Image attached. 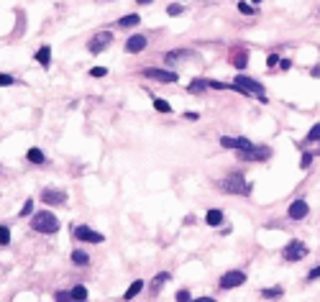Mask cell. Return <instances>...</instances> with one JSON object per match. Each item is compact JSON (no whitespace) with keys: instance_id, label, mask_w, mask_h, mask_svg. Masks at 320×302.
Wrapping results in <instances>:
<instances>
[{"instance_id":"1","label":"cell","mask_w":320,"mask_h":302,"mask_svg":"<svg viewBox=\"0 0 320 302\" xmlns=\"http://www.w3.org/2000/svg\"><path fill=\"white\" fill-rule=\"evenodd\" d=\"M233 90H238V95H254L259 98L262 102H266V95H264V88L256 80L246 77V74H236V82H233Z\"/></svg>"},{"instance_id":"2","label":"cell","mask_w":320,"mask_h":302,"mask_svg":"<svg viewBox=\"0 0 320 302\" xmlns=\"http://www.w3.org/2000/svg\"><path fill=\"white\" fill-rule=\"evenodd\" d=\"M31 228L38 230V233H56L59 230V220L52 212H36L31 218Z\"/></svg>"},{"instance_id":"3","label":"cell","mask_w":320,"mask_h":302,"mask_svg":"<svg viewBox=\"0 0 320 302\" xmlns=\"http://www.w3.org/2000/svg\"><path fill=\"white\" fill-rule=\"evenodd\" d=\"M220 190L230 192V195H246V192H248V184H246L244 174H230V177H226V180L220 182Z\"/></svg>"},{"instance_id":"4","label":"cell","mask_w":320,"mask_h":302,"mask_svg":"<svg viewBox=\"0 0 320 302\" xmlns=\"http://www.w3.org/2000/svg\"><path fill=\"white\" fill-rule=\"evenodd\" d=\"M72 236H74V238H80V241H84V244H102L105 241L102 233L92 230L90 226H72Z\"/></svg>"},{"instance_id":"5","label":"cell","mask_w":320,"mask_h":302,"mask_svg":"<svg viewBox=\"0 0 320 302\" xmlns=\"http://www.w3.org/2000/svg\"><path fill=\"white\" fill-rule=\"evenodd\" d=\"M141 74H144L146 80H156V82H166V84H172V82L180 80V74L166 72V70H156V67H148V70H144Z\"/></svg>"},{"instance_id":"6","label":"cell","mask_w":320,"mask_h":302,"mask_svg":"<svg viewBox=\"0 0 320 302\" xmlns=\"http://www.w3.org/2000/svg\"><path fill=\"white\" fill-rule=\"evenodd\" d=\"M220 146H226V148H236V151H248V148H254V144L248 141V138H244V136H223L220 138Z\"/></svg>"},{"instance_id":"7","label":"cell","mask_w":320,"mask_h":302,"mask_svg":"<svg viewBox=\"0 0 320 302\" xmlns=\"http://www.w3.org/2000/svg\"><path fill=\"white\" fill-rule=\"evenodd\" d=\"M110 41H113V34H110V31H100V34H95V38L88 44V49H90L92 54H100L102 49L110 46Z\"/></svg>"},{"instance_id":"8","label":"cell","mask_w":320,"mask_h":302,"mask_svg":"<svg viewBox=\"0 0 320 302\" xmlns=\"http://www.w3.org/2000/svg\"><path fill=\"white\" fill-rule=\"evenodd\" d=\"M244 282H246V274L233 269V272H226V274H223V279H220V287H223V290H233V287H241Z\"/></svg>"},{"instance_id":"9","label":"cell","mask_w":320,"mask_h":302,"mask_svg":"<svg viewBox=\"0 0 320 302\" xmlns=\"http://www.w3.org/2000/svg\"><path fill=\"white\" fill-rule=\"evenodd\" d=\"M287 262H297V258H302V256H308V246L305 244H300V241H290V246L284 248V254H282Z\"/></svg>"},{"instance_id":"10","label":"cell","mask_w":320,"mask_h":302,"mask_svg":"<svg viewBox=\"0 0 320 302\" xmlns=\"http://www.w3.org/2000/svg\"><path fill=\"white\" fill-rule=\"evenodd\" d=\"M246 162H266L269 156H272V148L269 146H259V148H248V151H244V154H241Z\"/></svg>"},{"instance_id":"11","label":"cell","mask_w":320,"mask_h":302,"mask_svg":"<svg viewBox=\"0 0 320 302\" xmlns=\"http://www.w3.org/2000/svg\"><path fill=\"white\" fill-rule=\"evenodd\" d=\"M41 200H44L46 205H64L67 202V192H62V190H44L41 192Z\"/></svg>"},{"instance_id":"12","label":"cell","mask_w":320,"mask_h":302,"mask_svg":"<svg viewBox=\"0 0 320 302\" xmlns=\"http://www.w3.org/2000/svg\"><path fill=\"white\" fill-rule=\"evenodd\" d=\"M308 202L305 200H294L292 205H290V210H287V215H290V220H302L305 215H308Z\"/></svg>"},{"instance_id":"13","label":"cell","mask_w":320,"mask_h":302,"mask_svg":"<svg viewBox=\"0 0 320 302\" xmlns=\"http://www.w3.org/2000/svg\"><path fill=\"white\" fill-rule=\"evenodd\" d=\"M144 46H146V38H144L141 34H134L131 38L126 41V52H128V54H138Z\"/></svg>"},{"instance_id":"14","label":"cell","mask_w":320,"mask_h":302,"mask_svg":"<svg viewBox=\"0 0 320 302\" xmlns=\"http://www.w3.org/2000/svg\"><path fill=\"white\" fill-rule=\"evenodd\" d=\"M246 64H248V52H246V49H238V52H233V67L244 70Z\"/></svg>"},{"instance_id":"15","label":"cell","mask_w":320,"mask_h":302,"mask_svg":"<svg viewBox=\"0 0 320 302\" xmlns=\"http://www.w3.org/2000/svg\"><path fill=\"white\" fill-rule=\"evenodd\" d=\"M36 62L41 64V67H49V62H52V49L49 46H41L36 52Z\"/></svg>"},{"instance_id":"16","label":"cell","mask_w":320,"mask_h":302,"mask_svg":"<svg viewBox=\"0 0 320 302\" xmlns=\"http://www.w3.org/2000/svg\"><path fill=\"white\" fill-rule=\"evenodd\" d=\"M138 20H141V16H138V13H131V16H123V18L118 20V26H120V28H131V26H138Z\"/></svg>"},{"instance_id":"17","label":"cell","mask_w":320,"mask_h":302,"mask_svg":"<svg viewBox=\"0 0 320 302\" xmlns=\"http://www.w3.org/2000/svg\"><path fill=\"white\" fill-rule=\"evenodd\" d=\"M26 159L34 162V164H44L46 162V156H44V151H41V148H28L26 151Z\"/></svg>"},{"instance_id":"18","label":"cell","mask_w":320,"mask_h":302,"mask_svg":"<svg viewBox=\"0 0 320 302\" xmlns=\"http://www.w3.org/2000/svg\"><path fill=\"white\" fill-rule=\"evenodd\" d=\"M205 220H208V226H220L223 223V212L220 210H208Z\"/></svg>"},{"instance_id":"19","label":"cell","mask_w":320,"mask_h":302,"mask_svg":"<svg viewBox=\"0 0 320 302\" xmlns=\"http://www.w3.org/2000/svg\"><path fill=\"white\" fill-rule=\"evenodd\" d=\"M141 290H144V282H141V279H136V282H134L131 287H128V290H126L123 300H134V297H136V294H138Z\"/></svg>"},{"instance_id":"20","label":"cell","mask_w":320,"mask_h":302,"mask_svg":"<svg viewBox=\"0 0 320 302\" xmlns=\"http://www.w3.org/2000/svg\"><path fill=\"white\" fill-rule=\"evenodd\" d=\"M166 279H169V272H162V274H156V276H154V282H152V292H154V294L164 287Z\"/></svg>"},{"instance_id":"21","label":"cell","mask_w":320,"mask_h":302,"mask_svg":"<svg viewBox=\"0 0 320 302\" xmlns=\"http://www.w3.org/2000/svg\"><path fill=\"white\" fill-rule=\"evenodd\" d=\"M72 262H74L77 266H88V264H90V256L84 254V251H72Z\"/></svg>"},{"instance_id":"22","label":"cell","mask_w":320,"mask_h":302,"mask_svg":"<svg viewBox=\"0 0 320 302\" xmlns=\"http://www.w3.org/2000/svg\"><path fill=\"white\" fill-rule=\"evenodd\" d=\"M184 54H190V52H184V49H180V52H169L164 59H166V64H177V62H180Z\"/></svg>"},{"instance_id":"23","label":"cell","mask_w":320,"mask_h":302,"mask_svg":"<svg viewBox=\"0 0 320 302\" xmlns=\"http://www.w3.org/2000/svg\"><path fill=\"white\" fill-rule=\"evenodd\" d=\"M70 292H72V300H77V302L88 300V290H84V287H72Z\"/></svg>"},{"instance_id":"24","label":"cell","mask_w":320,"mask_h":302,"mask_svg":"<svg viewBox=\"0 0 320 302\" xmlns=\"http://www.w3.org/2000/svg\"><path fill=\"white\" fill-rule=\"evenodd\" d=\"M208 88V82H202V80H192L190 82V92H202Z\"/></svg>"},{"instance_id":"25","label":"cell","mask_w":320,"mask_h":302,"mask_svg":"<svg viewBox=\"0 0 320 302\" xmlns=\"http://www.w3.org/2000/svg\"><path fill=\"white\" fill-rule=\"evenodd\" d=\"M10 244V230L8 226H0V246H8Z\"/></svg>"},{"instance_id":"26","label":"cell","mask_w":320,"mask_h":302,"mask_svg":"<svg viewBox=\"0 0 320 302\" xmlns=\"http://www.w3.org/2000/svg\"><path fill=\"white\" fill-rule=\"evenodd\" d=\"M154 108H156V110H162V113H169V110H172V105H169L166 100H156V98H154Z\"/></svg>"},{"instance_id":"27","label":"cell","mask_w":320,"mask_h":302,"mask_svg":"<svg viewBox=\"0 0 320 302\" xmlns=\"http://www.w3.org/2000/svg\"><path fill=\"white\" fill-rule=\"evenodd\" d=\"M264 297H282V287H269V290H262Z\"/></svg>"},{"instance_id":"28","label":"cell","mask_w":320,"mask_h":302,"mask_svg":"<svg viewBox=\"0 0 320 302\" xmlns=\"http://www.w3.org/2000/svg\"><path fill=\"white\" fill-rule=\"evenodd\" d=\"M31 210H34V200H26V202H24V208H20V218H28Z\"/></svg>"},{"instance_id":"29","label":"cell","mask_w":320,"mask_h":302,"mask_svg":"<svg viewBox=\"0 0 320 302\" xmlns=\"http://www.w3.org/2000/svg\"><path fill=\"white\" fill-rule=\"evenodd\" d=\"M308 141H320V123L310 128V134H308Z\"/></svg>"},{"instance_id":"30","label":"cell","mask_w":320,"mask_h":302,"mask_svg":"<svg viewBox=\"0 0 320 302\" xmlns=\"http://www.w3.org/2000/svg\"><path fill=\"white\" fill-rule=\"evenodd\" d=\"M13 74H0V88H8V84H13Z\"/></svg>"},{"instance_id":"31","label":"cell","mask_w":320,"mask_h":302,"mask_svg":"<svg viewBox=\"0 0 320 302\" xmlns=\"http://www.w3.org/2000/svg\"><path fill=\"white\" fill-rule=\"evenodd\" d=\"M238 10H241L244 16H254V8H251V3H238Z\"/></svg>"},{"instance_id":"32","label":"cell","mask_w":320,"mask_h":302,"mask_svg":"<svg viewBox=\"0 0 320 302\" xmlns=\"http://www.w3.org/2000/svg\"><path fill=\"white\" fill-rule=\"evenodd\" d=\"M90 74H92V77H105V74H108V70H105V67H92Z\"/></svg>"},{"instance_id":"33","label":"cell","mask_w":320,"mask_h":302,"mask_svg":"<svg viewBox=\"0 0 320 302\" xmlns=\"http://www.w3.org/2000/svg\"><path fill=\"white\" fill-rule=\"evenodd\" d=\"M312 156H315V154H302V162H300V166H302V169H308V166L312 164Z\"/></svg>"},{"instance_id":"34","label":"cell","mask_w":320,"mask_h":302,"mask_svg":"<svg viewBox=\"0 0 320 302\" xmlns=\"http://www.w3.org/2000/svg\"><path fill=\"white\" fill-rule=\"evenodd\" d=\"M166 13H169V16H180V13H184V8H182V6H169Z\"/></svg>"},{"instance_id":"35","label":"cell","mask_w":320,"mask_h":302,"mask_svg":"<svg viewBox=\"0 0 320 302\" xmlns=\"http://www.w3.org/2000/svg\"><path fill=\"white\" fill-rule=\"evenodd\" d=\"M177 300H180V302H190V292H187V290H180V292H177Z\"/></svg>"},{"instance_id":"36","label":"cell","mask_w":320,"mask_h":302,"mask_svg":"<svg viewBox=\"0 0 320 302\" xmlns=\"http://www.w3.org/2000/svg\"><path fill=\"white\" fill-rule=\"evenodd\" d=\"M56 300L67 302V300H72V292H56Z\"/></svg>"},{"instance_id":"37","label":"cell","mask_w":320,"mask_h":302,"mask_svg":"<svg viewBox=\"0 0 320 302\" xmlns=\"http://www.w3.org/2000/svg\"><path fill=\"white\" fill-rule=\"evenodd\" d=\"M208 88H216V90H226L228 84H223V82H208Z\"/></svg>"},{"instance_id":"38","label":"cell","mask_w":320,"mask_h":302,"mask_svg":"<svg viewBox=\"0 0 320 302\" xmlns=\"http://www.w3.org/2000/svg\"><path fill=\"white\" fill-rule=\"evenodd\" d=\"M276 62H280V56H276V54H269V56H266V64H269V67H274Z\"/></svg>"},{"instance_id":"39","label":"cell","mask_w":320,"mask_h":302,"mask_svg":"<svg viewBox=\"0 0 320 302\" xmlns=\"http://www.w3.org/2000/svg\"><path fill=\"white\" fill-rule=\"evenodd\" d=\"M184 118H187V120H198L200 116H198L195 110H187V113H184Z\"/></svg>"},{"instance_id":"40","label":"cell","mask_w":320,"mask_h":302,"mask_svg":"<svg viewBox=\"0 0 320 302\" xmlns=\"http://www.w3.org/2000/svg\"><path fill=\"white\" fill-rule=\"evenodd\" d=\"M318 276H320V266H315V269L308 274V279H318Z\"/></svg>"},{"instance_id":"41","label":"cell","mask_w":320,"mask_h":302,"mask_svg":"<svg viewBox=\"0 0 320 302\" xmlns=\"http://www.w3.org/2000/svg\"><path fill=\"white\" fill-rule=\"evenodd\" d=\"M310 74H312L315 80H320V67H312V72H310Z\"/></svg>"},{"instance_id":"42","label":"cell","mask_w":320,"mask_h":302,"mask_svg":"<svg viewBox=\"0 0 320 302\" xmlns=\"http://www.w3.org/2000/svg\"><path fill=\"white\" fill-rule=\"evenodd\" d=\"M138 6H148V3H154V0H136Z\"/></svg>"},{"instance_id":"43","label":"cell","mask_w":320,"mask_h":302,"mask_svg":"<svg viewBox=\"0 0 320 302\" xmlns=\"http://www.w3.org/2000/svg\"><path fill=\"white\" fill-rule=\"evenodd\" d=\"M248 3H262V0H248Z\"/></svg>"},{"instance_id":"44","label":"cell","mask_w":320,"mask_h":302,"mask_svg":"<svg viewBox=\"0 0 320 302\" xmlns=\"http://www.w3.org/2000/svg\"><path fill=\"white\" fill-rule=\"evenodd\" d=\"M315 156H320V151H318V154H315Z\"/></svg>"}]
</instances>
